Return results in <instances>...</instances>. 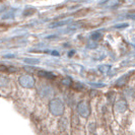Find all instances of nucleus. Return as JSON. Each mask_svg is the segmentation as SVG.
<instances>
[{"instance_id":"obj_1","label":"nucleus","mask_w":135,"mask_h":135,"mask_svg":"<svg viewBox=\"0 0 135 135\" xmlns=\"http://www.w3.org/2000/svg\"><path fill=\"white\" fill-rule=\"evenodd\" d=\"M26 62H31V63H38V60H27V59H26Z\"/></svg>"}]
</instances>
